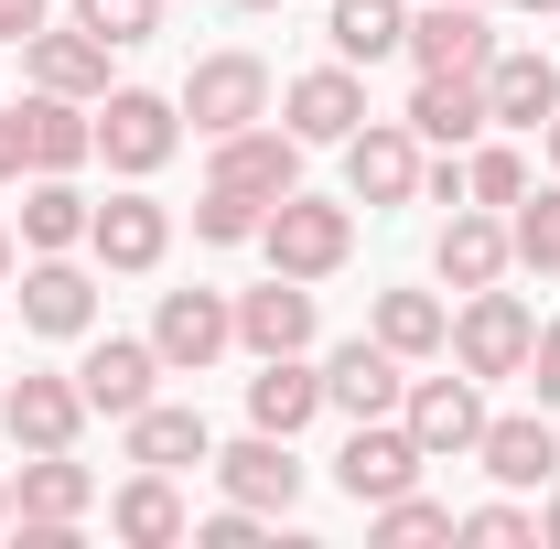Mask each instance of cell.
I'll return each mask as SVG.
<instances>
[{
	"instance_id": "cell-43",
	"label": "cell",
	"mask_w": 560,
	"mask_h": 549,
	"mask_svg": "<svg viewBox=\"0 0 560 549\" xmlns=\"http://www.w3.org/2000/svg\"><path fill=\"white\" fill-rule=\"evenodd\" d=\"M539 539H560V495H550V506H539Z\"/></svg>"
},
{
	"instance_id": "cell-14",
	"label": "cell",
	"mask_w": 560,
	"mask_h": 549,
	"mask_svg": "<svg viewBox=\"0 0 560 549\" xmlns=\"http://www.w3.org/2000/svg\"><path fill=\"white\" fill-rule=\"evenodd\" d=\"M206 184H237V195H259V206H280L291 184H302V140L280 130V119H248V130L215 140V173Z\"/></svg>"
},
{
	"instance_id": "cell-9",
	"label": "cell",
	"mask_w": 560,
	"mask_h": 549,
	"mask_svg": "<svg viewBox=\"0 0 560 549\" xmlns=\"http://www.w3.org/2000/svg\"><path fill=\"white\" fill-rule=\"evenodd\" d=\"M410 399V355H388L377 335H355L324 355V410H346V420H388Z\"/></svg>"
},
{
	"instance_id": "cell-12",
	"label": "cell",
	"mask_w": 560,
	"mask_h": 549,
	"mask_svg": "<svg viewBox=\"0 0 560 549\" xmlns=\"http://www.w3.org/2000/svg\"><path fill=\"white\" fill-rule=\"evenodd\" d=\"M280 119H291V140H335L346 151L355 130H366V75L335 55V66H313V75H291L280 86Z\"/></svg>"
},
{
	"instance_id": "cell-31",
	"label": "cell",
	"mask_w": 560,
	"mask_h": 549,
	"mask_svg": "<svg viewBox=\"0 0 560 549\" xmlns=\"http://www.w3.org/2000/svg\"><path fill=\"white\" fill-rule=\"evenodd\" d=\"M366 335L388 344V355H442V344H453V313H442V302H431V291H377V313H366Z\"/></svg>"
},
{
	"instance_id": "cell-22",
	"label": "cell",
	"mask_w": 560,
	"mask_h": 549,
	"mask_svg": "<svg viewBox=\"0 0 560 549\" xmlns=\"http://www.w3.org/2000/svg\"><path fill=\"white\" fill-rule=\"evenodd\" d=\"M86 324H97V280L75 270L66 248H55V259H33V270H22V335H86Z\"/></svg>"
},
{
	"instance_id": "cell-27",
	"label": "cell",
	"mask_w": 560,
	"mask_h": 549,
	"mask_svg": "<svg viewBox=\"0 0 560 549\" xmlns=\"http://www.w3.org/2000/svg\"><path fill=\"white\" fill-rule=\"evenodd\" d=\"M22 108H33V173H86L97 162V108L86 97H44L33 86Z\"/></svg>"
},
{
	"instance_id": "cell-16",
	"label": "cell",
	"mask_w": 560,
	"mask_h": 549,
	"mask_svg": "<svg viewBox=\"0 0 560 549\" xmlns=\"http://www.w3.org/2000/svg\"><path fill=\"white\" fill-rule=\"evenodd\" d=\"M108 55H119V44H97L86 22H44V33L22 44V66H33V86H44V97H86V108L108 97Z\"/></svg>"
},
{
	"instance_id": "cell-19",
	"label": "cell",
	"mask_w": 560,
	"mask_h": 549,
	"mask_svg": "<svg viewBox=\"0 0 560 549\" xmlns=\"http://www.w3.org/2000/svg\"><path fill=\"white\" fill-rule=\"evenodd\" d=\"M475 464H486L506 495H539V484L560 475V431H550V410H517V420H495V410H486V442H475Z\"/></svg>"
},
{
	"instance_id": "cell-18",
	"label": "cell",
	"mask_w": 560,
	"mask_h": 549,
	"mask_svg": "<svg viewBox=\"0 0 560 549\" xmlns=\"http://www.w3.org/2000/svg\"><path fill=\"white\" fill-rule=\"evenodd\" d=\"M431 270L453 280V291H486V280L517 270V248H506V215L495 206H453L442 215V237H431Z\"/></svg>"
},
{
	"instance_id": "cell-44",
	"label": "cell",
	"mask_w": 560,
	"mask_h": 549,
	"mask_svg": "<svg viewBox=\"0 0 560 549\" xmlns=\"http://www.w3.org/2000/svg\"><path fill=\"white\" fill-rule=\"evenodd\" d=\"M550 173H560V108H550Z\"/></svg>"
},
{
	"instance_id": "cell-30",
	"label": "cell",
	"mask_w": 560,
	"mask_h": 549,
	"mask_svg": "<svg viewBox=\"0 0 560 549\" xmlns=\"http://www.w3.org/2000/svg\"><path fill=\"white\" fill-rule=\"evenodd\" d=\"M86 195H75V173H33V195H22V248L33 259H55V248H86Z\"/></svg>"
},
{
	"instance_id": "cell-2",
	"label": "cell",
	"mask_w": 560,
	"mask_h": 549,
	"mask_svg": "<svg viewBox=\"0 0 560 549\" xmlns=\"http://www.w3.org/2000/svg\"><path fill=\"white\" fill-rule=\"evenodd\" d=\"M259 248H270V270H291V280H335V270L355 259V215L291 184V195L259 215Z\"/></svg>"
},
{
	"instance_id": "cell-29",
	"label": "cell",
	"mask_w": 560,
	"mask_h": 549,
	"mask_svg": "<svg viewBox=\"0 0 560 549\" xmlns=\"http://www.w3.org/2000/svg\"><path fill=\"white\" fill-rule=\"evenodd\" d=\"M324 44H335L346 66H388V55L410 44V0H335V11H324Z\"/></svg>"
},
{
	"instance_id": "cell-26",
	"label": "cell",
	"mask_w": 560,
	"mask_h": 549,
	"mask_svg": "<svg viewBox=\"0 0 560 549\" xmlns=\"http://www.w3.org/2000/svg\"><path fill=\"white\" fill-rule=\"evenodd\" d=\"M399 119L420 140H442V151H475V130H486V75H420Z\"/></svg>"
},
{
	"instance_id": "cell-36",
	"label": "cell",
	"mask_w": 560,
	"mask_h": 549,
	"mask_svg": "<svg viewBox=\"0 0 560 549\" xmlns=\"http://www.w3.org/2000/svg\"><path fill=\"white\" fill-rule=\"evenodd\" d=\"M453 539H475V549H517V539H539V506H517V495L464 506V517H453Z\"/></svg>"
},
{
	"instance_id": "cell-4",
	"label": "cell",
	"mask_w": 560,
	"mask_h": 549,
	"mask_svg": "<svg viewBox=\"0 0 560 549\" xmlns=\"http://www.w3.org/2000/svg\"><path fill=\"white\" fill-rule=\"evenodd\" d=\"M420 464H431V453L410 442V420L388 410V420H355V431H346V453H335V484H346L355 506H388V495H410V484H420Z\"/></svg>"
},
{
	"instance_id": "cell-40",
	"label": "cell",
	"mask_w": 560,
	"mask_h": 549,
	"mask_svg": "<svg viewBox=\"0 0 560 549\" xmlns=\"http://www.w3.org/2000/svg\"><path fill=\"white\" fill-rule=\"evenodd\" d=\"M33 173V108H0V184Z\"/></svg>"
},
{
	"instance_id": "cell-8",
	"label": "cell",
	"mask_w": 560,
	"mask_h": 549,
	"mask_svg": "<svg viewBox=\"0 0 560 549\" xmlns=\"http://www.w3.org/2000/svg\"><path fill=\"white\" fill-rule=\"evenodd\" d=\"M346 195L377 206V215L420 195V130H410V119H366V130L346 140Z\"/></svg>"
},
{
	"instance_id": "cell-39",
	"label": "cell",
	"mask_w": 560,
	"mask_h": 549,
	"mask_svg": "<svg viewBox=\"0 0 560 549\" xmlns=\"http://www.w3.org/2000/svg\"><path fill=\"white\" fill-rule=\"evenodd\" d=\"M195 539H206V549H259V506H237V495H226V506H215Z\"/></svg>"
},
{
	"instance_id": "cell-46",
	"label": "cell",
	"mask_w": 560,
	"mask_h": 549,
	"mask_svg": "<svg viewBox=\"0 0 560 549\" xmlns=\"http://www.w3.org/2000/svg\"><path fill=\"white\" fill-rule=\"evenodd\" d=\"M0 528H11V484H0Z\"/></svg>"
},
{
	"instance_id": "cell-5",
	"label": "cell",
	"mask_w": 560,
	"mask_h": 549,
	"mask_svg": "<svg viewBox=\"0 0 560 549\" xmlns=\"http://www.w3.org/2000/svg\"><path fill=\"white\" fill-rule=\"evenodd\" d=\"M173 108H184L206 140H226V130H248V119H270V66H259V55H206V66L184 75Z\"/></svg>"
},
{
	"instance_id": "cell-3",
	"label": "cell",
	"mask_w": 560,
	"mask_h": 549,
	"mask_svg": "<svg viewBox=\"0 0 560 549\" xmlns=\"http://www.w3.org/2000/svg\"><path fill=\"white\" fill-rule=\"evenodd\" d=\"M528 344H539V313L506 291V280H486V291H464V313H453V366L464 377H517L528 366Z\"/></svg>"
},
{
	"instance_id": "cell-35",
	"label": "cell",
	"mask_w": 560,
	"mask_h": 549,
	"mask_svg": "<svg viewBox=\"0 0 560 549\" xmlns=\"http://www.w3.org/2000/svg\"><path fill=\"white\" fill-rule=\"evenodd\" d=\"M75 22H86L97 44H119V55H130V44L162 33V0H75Z\"/></svg>"
},
{
	"instance_id": "cell-34",
	"label": "cell",
	"mask_w": 560,
	"mask_h": 549,
	"mask_svg": "<svg viewBox=\"0 0 560 549\" xmlns=\"http://www.w3.org/2000/svg\"><path fill=\"white\" fill-rule=\"evenodd\" d=\"M259 195H237V184H206V206H195V237H206V248H248V237H259Z\"/></svg>"
},
{
	"instance_id": "cell-37",
	"label": "cell",
	"mask_w": 560,
	"mask_h": 549,
	"mask_svg": "<svg viewBox=\"0 0 560 549\" xmlns=\"http://www.w3.org/2000/svg\"><path fill=\"white\" fill-rule=\"evenodd\" d=\"M366 517H377V539H453V506H431V495H388V506H366Z\"/></svg>"
},
{
	"instance_id": "cell-23",
	"label": "cell",
	"mask_w": 560,
	"mask_h": 549,
	"mask_svg": "<svg viewBox=\"0 0 560 549\" xmlns=\"http://www.w3.org/2000/svg\"><path fill=\"white\" fill-rule=\"evenodd\" d=\"M86 506H97V475L75 453H33L11 484V517H33V528H86Z\"/></svg>"
},
{
	"instance_id": "cell-11",
	"label": "cell",
	"mask_w": 560,
	"mask_h": 549,
	"mask_svg": "<svg viewBox=\"0 0 560 549\" xmlns=\"http://www.w3.org/2000/svg\"><path fill=\"white\" fill-rule=\"evenodd\" d=\"M550 108H560L550 44H495L486 55V119L495 130H550Z\"/></svg>"
},
{
	"instance_id": "cell-13",
	"label": "cell",
	"mask_w": 560,
	"mask_h": 549,
	"mask_svg": "<svg viewBox=\"0 0 560 549\" xmlns=\"http://www.w3.org/2000/svg\"><path fill=\"white\" fill-rule=\"evenodd\" d=\"M420 75H486L495 33H486V0H431V11H410V44H399Z\"/></svg>"
},
{
	"instance_id": "cell-24",
	"label": "cell",
	"mask_w": 560,
	"mask_h": 549,
	"mask_svg": "<svg viewBox=\"0 0 560 549\" xmlns=\"http://www.w3.org/2000/svg\"><path fill=\"white\" fill-rule=\"evenodd\" d=\"M130 464H151V475H184V464H215V431H206V410H173V399H140L130 420Z\"/></svg>"
},
{
	"instance_id": "cell-17",
	"label": "cell",
	"mask_w": 560,
	"mask_h": 549,
	"mask_svg": "<svg viewBox=\"0 0 560 549\" xmlns=\"http://www.w3.org/2000/svg\"><path fill=\"white\" fill-rule=\"evenodd\" d=\"M151 377H162V344H151V335H97L86 355H75L86 410H108V420H130L140 399H151Z\"/></svg>"
},
{
	"instance_id": "cell-7",
	"label": "cell",
	"mask_w": 560,
	"mask_h": 549,
	"mask_svg": "<svg viewBox=\"0 0 560 549\" xmlns=\"http://www.w3.org/2000/svg\"><path fill=\"white\" fill-rule=\"evenodd\" d=\"M399 420H410V442L442 464V453H475L486 442V377H410V399H399Z\"/></svg>"
},
{
	"instance_id": "cell-33",
	"label": "cell",
	"mask_w": 560,
	"mask_h": 549,
	"mask_svg": "<svg viewBox=\"0 0 560 549\" xmlns=\"http://www.w3.org/2000/svg\"><path fill=\"white\" fill-rule=\"evenodd\" d=\"M517 195H528V162H517V140H475V151H464V206H517Z\"/></svg>"
},
{
	"instance_id": "cell-28",
	"label": "cell",
	"mask_w": 560,
	"mask_h": 549,
	"mask_svg": "<svg viewBox=\"0 0 560 549\" xmlns=\"http://www.w3.org/2000/svg\"><path fill=\"white\" fill-rule=\"evenodd\" d=\"M108 528H119L130 549H173L184 528H195V517H184V495H173V475H151V464H140V475L119 484V495H108Z\"/></svg>"
},
{
	"instance_id": "cell-25",
	"label": "cell",
	"mask_w": 560,
	"mask_h": 549,
	"mask_svg": "<svg viewBox=\"0 0 560 549\" xmlns=\"http://www.w3.org/2000/svg\"><path fill=\"white\" fill-rule=\"evenodd\" d=\"M324 410V366H302V355H259V377H248V431H313Z\"/></svg>"
},
{
	"instance_id": "cell-10",
	"label": "cell",
	"mask_w": 560,
	"mask_h": 549,
	"mask_svg": "<svg viewBox=\"0 0 560 549\" xmlns=\"http://www.w3.org/2000/svg\"><path fill=\"white\" fill-rule=\"evenodd\" d=\"M151 344H162V366L206 377L215 355L237 344V302H226V291H162V313H151Z\"/></svg>"
},
{
	"instance_id": "cell-1",
	"label": "cell",
	"mask_w": 560,
	"mask_h": 549,
	"mask_svg": "<svg viewBox=\"0 0 560 549\" xmlns=\"http://www.w3.org/2000/svg\"><path fill=\"white\" fill-rule=\"evenodd\" d=\"M173 151H184V108L173 97H151V86H108L97 97V162L119 184H151Z\"/></svg>"
},
{
	"instance_id": "cell-38",
	"label": "cell",
	"mask_w": 560,
	"mask_h": 549,
	"mask_svg": "<svg viewBox=\"0 0 560 549\" xmlns=\"http://www.w3.org/2000/svg\"><path fill=\"white\" fill-rule=\"evenodd\" d=\"M528 388H539V410H560V313L539 324V344H528V366H517Z\"/></svg>"
},
{
	"instance_id": "cell-21",
	"label": "cell",
	"mask_w": 560,
	"mask_h": 549,
	"mask_svg": "<svg viewBox=\"0 0 560 549\" xmlns=\"http://www.w3.org/2000/svg\"><path fill=\"white\" fill-rule=\"evenodd\" d=\"M237 344L248 355H302L313 344V280L270 270L259 291H237Z\"/></svg>"
},
{
	"instance_id": "cell-47",
	"label": "cell",
	"mask_w": 560,
	"mask_h": 549,
	"mask_svg": "<svg viewBox=\"0 0 560 549\" xmlns=\"http://www.w3.org/2000/svg\"><path fill=\"white\" fill-rule=\"evenodd\" d=\"M237 11H280V0H237Z\"/></svg>"
},
{
	"instance_id": "cell-41",
	"label": "cell",
	"mask_w": 560,
	"mask_h": 549,
	"mask_svg": "<svg viewBox=\"0 0 560 549\" xmlns=\"http://www.w3.org/2000/svg\"><path fill=\"white\" fill-rule=\"evenodd\" d=\"M44 22H55V0H0V44H33Z\"/></svg>"
},
{
	"instance_id": "cell-32",
	"label": "cell",
	"mask_w": 560,
	"mask_h": 549,
	"mask_svg": "<svg viewBox=\"0 0 560 549\" xmlns=\"http://www.w3.org/2000/svg\"><path fill=\"white\" fill-rule=\"evenodd\" d=\"M506 248H517V270H560V184H528L506 206Z\"/></svg>"
},
{
	"instance_id": "cell-42",
	"label": "cell",
	"mask_w": 560,
	"mask_h": 549,
	"mask_svg": "<svg viewBox=\"0 0 560 549\" xmlns=\"http://www.w3.org/2000/svg\"><path fill=\"white\" fill-rule=\"evenodd\" d=\"M11 270H22V248H11V226H0V280H11Z\"/></svg>"
},
{
	"instance_id": "cell-15",
	"label": "cell",
	"mask_w": 560,
	"mask_h": 549,
	"mask_svg": "<svg viewBox=\"0 0 560 549\" xmlns=\"http://www.w3.org/2000/svg\"><path fill=\"white\" fill-rule=\"evenodd\" d=\"M86 388L75 377H22V388H0V431L22 442V453H75V431H86Z\"/></svg>"
},
{
	"instance_id": "cell-20",
	"label": "cell",
	"mask_w": 560,
	"mask_h": 549,
	"mask_svg": "<svg viewBox=\"0 0 560 549\" xmlns=\"http://www.w3.org/2000/svg\"><path fill=\"white\" fill-rule=\"evenodd\" d=\"M215 475H226L237 506H259V517H291V506H302V464H291V442H280V431L226 442V453H215Z\"/></svg>"
},
{
	"instance_id": "cell-45",
	"label": "cell",
	"mask_w": 560,
	"mask_h": 549,
	"mask_svg": "<svg viewBox=\"0 0 560 549\" xmlns=\"http://www.w3.org/2000/svg\"><path fill=\"white\" fill-rule=\"evenodd\" d=\"M506 11H560V0H506Z\"/></svg>"
},
{
	"instance_id": "cell-6",
	"label": "cell",
	"mask_w": 560,
	"mask_h": 549,
	"mask_svg": "<svg viewBox=\"0 0 560 549\" xmlns=\"http://www.w3.org/2000/svg\"><path fill=\"white\" fill-rule=\"evenodd\" d=\"M162 248H173V206H162V195H140V184L86 215V259H97V270H119V280L162 270Z\"/></svg>"
}]
</instances>
